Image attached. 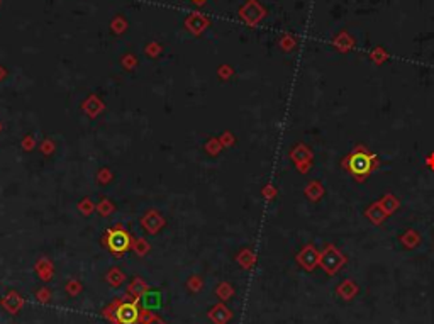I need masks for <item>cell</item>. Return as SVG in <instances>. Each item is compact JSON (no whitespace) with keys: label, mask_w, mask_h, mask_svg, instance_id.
Wrapping results in <instances>:
<instances>
[{"label":"cell","mask_w":434,"mask_h":324,"mask_svg":"<svg viewBox=\"0 0 434 324\" xmlns=\"http://www.w3.org/2000/svg\"><path fill=\"white\" fill-rule=\"evenodd\" d=\"M344 167L353 173L356 179H365L373 172L377 167V158L365 148H356L354 151L346 158Z\"/></svg>","instance_id":"6da1fadb"},{"label":"cell","mask_w":434,"mask_h":324,"mask_svg":"<svg viewBox=\"0 0 434 324\" xmlns=\"http://www.w3.org/2000/svg\"><path fill=\"white\" fill-rule=\"evenodd\" d=\"M139 319V311L134 302H124L115 309V321L119 324H136Z\"/></svg>","instance_id":"7a4b0ae2"},{"label":"cell","mask_w":434,"mask_h":324,"mask_svg":"<svg viewBox=\"0 0 434 324\" xmlns=\"http://www.w3.org/2000/svg\"><path fill=\"white\" fill-rule=\"evenodd\" d=\"M129 236H127L126 231H121V229H117V231H110L109 236H107V246H109L110 251L114 253H124L127 248H129Z\"/></svg>","instance_id":"3957f363"},{"label":"cell","mask_w":434,"mask_h":324,"mask_svg":"<svg viewBox=\"0 0 434 324\" xmlns=\"http://www.w3.org/2000/svg\"><path fill=\"white\" fill-rule=\"evenodd\" d=\"M148 324H163V323H161V321H158V319H153V321L148 323Z\"/></svg>","instance_id":"277c9868"},{"label":"cell","mask_w":434,"mask_h":324,"mask_svg":"<svg viewBox=\"0 0 434 324\" xmlns=\"http://www.w3.org/2000/svg\"><path fill=\"white\" fill-rule=\"evenodd\" d=\"M193 2H195V3H204L205 0H193Z\"/></svg>","instance_id":"5b68a950"}]
</instances>
